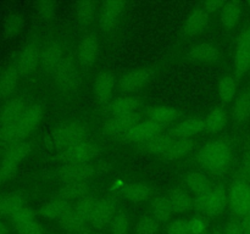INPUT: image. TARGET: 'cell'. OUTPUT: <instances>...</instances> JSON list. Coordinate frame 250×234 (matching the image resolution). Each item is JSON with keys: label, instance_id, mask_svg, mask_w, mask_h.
I'll return each instance as SVG.
<instances>
[{"label": "cell", "instance_id": "obj_37", "mask_svg": "<svg viewBox=\"0 0 250 234\" xmlns=\"http://www.w3.org/2000/svg\"><path fill=\"white\" fill-rule=\"evenodd\" d=\"M234 121L243 123L250 119V92H244L239 95L232 109Z\"/></svg>", "mask_w": 250, "mask_h": 234}, {"label": "cell", "instance_id": "obj_35", "mask_svg": "<svg viewBox=\"0 0 250 234\" xmlns=\"http://www.w3.org/2000/svg\"><path fill=\"white\" fill-rule=\"evenodd\" d=\"M186 185L188 189L195 195L203 194V193L209 192L212 188L211 182H210L209 177L203 172H192L186 177L185 179Z\"/></svg>", "mask_w": 250, "mask_h": 234}, {"label": "cell", "instance_id": "obj_42", "mask_svg": "<svg viewBox=\"0 0 250 234\" xmlns=\"http://www.w3.org/2000/svg\"><path fill=\"white\" fill-rule=\"evenodd\" d=\"M237 80L232 76H226L219 83V97L224 102H231L236 99Z\"/></svg>", "mask_w": 250, "mask_h": 234}, {"label": "cell", "instance_id": "obj_40", "mask_svg": "<svg viewBox=\"0 0 250 234\" xmlns=\"http://www.w3.org/2000/svg\"><path fill=\"white\" fill-rule=\"evenodd\" d=\"M24 206L23 197L20 194H9L0 196V216L11 217Z\"/></svg>", "mask_w": 250, "mask_h": 234}, {"label": "cell", "instance_id": "obj_7", "mask_svg": "<svg viewBox=\"0 0 250 234\" xmlns=\"http://www.w3.org/2000/svg\"><path fill=\"white\" fill-rule=\"evenodd\" d=\"M55 83L61 90H71L80 82V73L72 58H63L54 70Z\"/></svg>", "mask_w": 250, "mask_h": 234}, {"label": "cell", "instance_id": "obj_4", "mask_svg": "<svg viewBox=\"0 0 250 234\" xmlns=\"http://www.w3.org/2000/svg\"><path fill=\"white\" fill-rule=\"evenodd\" d=\"M229 205L232 212L239 219L246 218L250 214V183L237 178L227 190Z\"/></svg>", "mask_w": 250, "mask_h": 234}, {"label": "cell", "instance_id": "obj_32", "mask_svg": "<svg viewBox=\"0 0 250 234\" xmlns=\"http://www.w3.org/2000/svg\"><path fill=\"white\" fill-rule=\"evenodd\" d=\"M121 195L133 202H142L149 199V196L151 195V188L142 182L126 183Z\"/></svg>", "mask_w": 250, "mask_h": 234}, {"label": "cell", "instance_id": "obj_49", "mask_svg": "<svg viewBox=\"0 0 250 234\" xmlns=\"http://www.w3.org/2000/svg\"><path fill=\"white\" fill-rule=\"evenodd\" d=\"M167 234H190L187 219L177 218L171 222L167 227Z\"/></svg>", "mask_w": 250, "mask_h": 234}, {"label": "cell", "instance_id": "obj_55", "mask_svg": "<svg viewBox=\"0 0 250 234\" xmlns=\"http://www.w3.org/2000/svg\"><path fill=\"white\" fill-rule=\"evenodd\" d=\"M241 223L242 226H243V229L244 232H246V234H250V214L249 216H247L246 218L241 219Z\"/></svg>", "mask_w": 250, "mask_h": 234}, {"label": "cell", "instance_id": "obj_6", "mask_svg": "<svg viewBox=\"0 0 250 234\" xmlns=\"http://www.w3.org/2000/svg\"><path fill=\"white\" fill-rule=\"evenodd\" d=\"M127 4L121 0H107L100 6L99 27L103 33H110L119 24L120 16L126 10Z\"/></svg>", "mask_w": 250, "mask_h": 234}, {"label": "cell", "instance_id": "obj_38", "mask_svg": "<svg viewBox=\"0 0 250 234\" xmlns=\"http://www.w3.org/2000/svg\"><path fill=\"white\" fill-rule=\"evenodd\" d=\"M95 12H97V5L90 0L77 2L75 7L76 20L82 26H89L92 23L95 17Z\"/></svg>", "mask_w": 250, "mask_h": 234}, {"label": "cell", "instance_id": "obj_53", "mask_svg": "<svg viewBox=\"0 0 250 234\" xmlns=\"http://www.w3.org/2000/svg\"><path fill=\"white\" fill-rule=\"evenodd\" d=\"M17 232L19 234H43V227L38 221H33Z\"/></svg>", "mask_w": 250, "mask_h": 234}, {"label": "cell", "instance_id": "obj_28", "mask_svg": "<svg viewBox=\"0 0 250 234\" xmlns=\"http://www.w3.org/2000/svg\"><path fill=\"white\" fill-rule=\"evenodd\" d=\"M141 101L136 97H124L120 99L114 100L109 105V111L112 116H120V115H129L138 112Z\"/></svg>", "mask_w": 250, "mask_h": 234}, {"label": "cell", "instance_id": "obj_20", "mask_svg": "<svg viewBox=\"0 0 250 234\" xmlns=\"http://www.w3.org/2000/svg\"><path fill=\"white\" fill-rule=\"evenodd\" d=\"M87 222V218H84L75 207H71V209L59 219V224H60L61 228H62L63 231L72 234L83 233Z\"/></svg>", "mask_w": 250, "mask_h": 234}, {"label": "cell", "instance_id": "obj_16", "mask_svg": "<svg viewBox=\"0 0 250 234\" xmlns=\"http://www.w3.org/2000/svg\"><path fill=\"white\" fill-rule=\"evenodd\" d=\"M205 131V123L200 118H188L180 122L170 131L172 138L193 139Z\"/></svg>", "mask_w": 250, "mask_h": 234}, {"label": "cell", "instance_id": "obj_15", "mask_svg": "<svg viewBox=\"0 0 250 234\" xmlns=\"http://www.w3.org/2000/svg\"><path fill=\"white\" fill-rule=\"evenodd\" d=\"M44 116L43 107L38 104L29 105L26 109V111L23 112V115L21 116V118L17 121L19 124L20 131L22 132L24 138L29 136L37 127L39 126V123L42 122Z\"/></svg>", "mask_w": 250, "mask_h": 234}, {"label": "cell", "instance_id": "obj_3", "mask_svg": "<svg viewBox=\"0 0 250 234\" xmlns=\"http://www.w3.org/2000/svg\"><path fill=\"white\" fill-rule=\"evenodd\" d=\"M229 205V195L222 187H212L209 192L195 195L193 207L208 216H217Z\"/></svg>", "mask_w": 250, "mask_h": 234}, {"label": "cell", "instance_id": "obj_57", "mask_svg": "<svg viewBox=\"0 0 250 234\" xmlns=\"http://www.w3.org/2000/svg\"><path fill=\"white\" fill-rule=\"evenodd\" d=\"M0 183H2V179H1V175H0Z\"/></svg>", "mask_w": 250, "mask_h": 234}, {"label": "cell", "instance_id": "obj_24", "mask_svg": "<svg viewBox=\"0 0 250 234\" xmlns=\"http://www.w3.org/2000/svg\"><path fill=\"white\" fill-rule=\"evenodd\" d=\"M31 153V144L28 141H19L6 146L2 156V161L19 166Z\"/></svg>", "mask_w": 250, "mask_h": 234}, {"label": "cell", "instance_id": "obj_23", "mask_svg": "<svg viewBox=\"0 0 250 234\" xmlns=\"http://www.w3.org/2000/svg\"><path fill=\"white\" fill-rule=\"evenodd\" d=\"M188 58L194 62L211 63L219 58V49L211 43H203L192 49L188 54Z\"/></svg>", "mask_w": 250, "mask_h": 234}, {"label": "cell", "instance_id": "obj_9", "mask_svg": "<svg viewBox=\"0 0 250 234\" xmlns=\"http://www.w3.org/2000/svg\"><path fill=\"white\" fill-rule=\"evenodd\" d=\"M94 172L90 163H66L59 168L58 176L63 183H78L88 182Z\"/></svg>", "mask_w": 250, "mask_h": 234}, {"label": "cell", "instance_id": "obj_39", "mask_svg": "<svg viewBox=\"0 0 250 234\" xmlns=\"http://www.w3.org/2000/svg\"><path fill=\"white\" fill-rule=\"evenodd\" d=\"M151 214H153L154 218L158 219L160 223H163V222H167L168 219L172 217V214H175L172 209V205H171L168 197H165V196L156 197V199L153 201V205H151Z\"/></svg>", "mask_w": 250, "mask_h": 234}, {"label": "cell", "instance_id": "obj_45", "mask_svg": "<svg viewBox=\"0 0 250 234\" xmlns=\"http://www.w3.org/2000/svg\"><path fill=\"white\" fill-rule=\"evenodd\" d=\"M160 222L153 216H144L139 219L134 227L136 234H155L159 231Z\"/></svg>", "mask_w": 250, "mask_h": 234}, {"label": "cell", "instance_id": "obj_1", "mask_svg": "<svg viewBox=\"0 0 250 234\" xmlns=\"http://www.w3.org/2000/svg\"><path fill=\"white\" fill-rule=\"evenodd\" d=\"M198 162L211 175L224 176L231 167V148L225 140L210 141L198 153Z\"/></svg>", "mask_w": 250, "mask_h": 234}, {"label": "cell", "instance_id": "obj_19", "mask_svg": "<svg viewBox=\"0 0 250 234\" xmlns=\"http://www.w3.org/2000/svg\"><path fill=\"white\" fill-rule=\"evenodd\" d=\"M209 26V15L202 9H195L187 16L185 22V32L189 37L200 36Z\"/></svg>", "mask_w": 250, "mask_h": 234}, {"label": "cell", "instance_id": "obj_26", "mask_svg": "<svg viewBox=\"0 0 250 234\" xmlns=\"http://www.w3.org/2000/svg\"><path fill=\"white\" fill-rule=\"evenodd\" d=\"M20 73L14 65L7 66L4 71L0 72V97H9L16 89L19 84Z\"/></svg>", "mask_w": 250, "mask_h": 234}, {"label": "cell", "instance_id": "obj_29", "mask_svg": "<svg viewBox=\"0 0 250 234\" xmlns=\"http://www.w3.org/2000/svg\"><path fill=\"white\" fill-rule=\"evenodd\" d=\"M62 58V48L60 44L51 43L42 51L41 65L45 71H54Z\"/></svg>", "mask_w": 250, "mask_h": 234}, {"label": "cell", "instance_id": "obj_10", "mask_svg": "<svg viewBox=\"0 0 250 234\" xmlns=\"http://www.w3.org/2000/svg\"><path fill=\"white\" fill-rule=\"evenodd\" d=\"M42 51L37 44H28L17 55L14 66L20 75H29L41 63Z\"/></svg>", "mask_w": 250, "mask_h": 234}, {"label": "cell", "instance_id": "obj_41", "mask_svg": "<svg viewBox=\"0 0 250 234\" xmlns=\"http://www.w3.org/2000/svg\"><path fill=\"white\" fill-rule=\"evenodd\" d=\"M234 70L238 75H244L250 70V46L237 43L234 55Z\"/></svg>", "mask_w": 250, "mask_h": 234}, {"label": "cell", "instance_id": "obj_2", "mask_svg": "<svg viewBox=\"0 0 250 234\" xmlns=\"http://www.w3.org/2000/svg\"><path fill=\"white\" fill-rule=\"evenodd\" d=\"M88 126L80 121L65 122L56 126L51 134V143L59 149H66L71 145L87 140Z\"/></svg>", "mask_w": 250, "mask_h": 234}, {"label": "cell", "instance_id": "obj_48", "mask_svg": "<svg viewBox=\"0 0 250 234\" xmlns=\"http://www.w3.org/2000/svg\"><path fill=\"white\" fill-rule=\"evenodd\" d=\"M190 234H205L208 229V221L202 216H195L188 221Z\"/></svg>", "mask_w": 250, "mask_h": 234}, {"label": "cell", "instance_id": "obj_21", "mask_svg": "<svg viewBox=\"0 0 250 234\" xmlns=\"http://www.w3.org/2000/svg\"><path fill=\"white\" fill-rule=\"evenodd\" d=\"M148 119L155 122L161 127L172 123L180 117V111L175 107L171 106H154L150 107L148 111Z\"/></svg>", "mask_w": 250, "mask_h": 234}, {"label": "cell", "instance_id": "obj_58", "mask_svg": "<svg viewBox=\"0 0 250 234\" xmlns=\"http://www.w3.org/2000/svg\"><path fill=\"white\" fill-rule=\"evenodd\" d=\"M248 6H250V1H249V2H248Z\"/></svg>", "mask_w": 250, "mask_h": 234}, {"label": "cell", "instance_id": "obj_5", "mask_svg": "<svg viewBox=\"0 0 250 234\" xmlns=\"http://www.w3.org/2000/svg\"><path fill=\"white\" fill-rule=\"evenodd\" d=\"M98 155V146L89 140L71 145L63 149L60 154V161L66 163H89Z\"/></svg>", "mask_w": 250, "mask_h": 234}, {"label": "cell", "instance_id": "obj_51", "mask_svg": "<svg viewBox=\"0 0 250 234\" xmlns=\"http://www.w3.org/2000/svg\"><path fill=\"white\" fill-rule=\"evenodd\" d=\"M224 5L225 2L221 1V0H208V1H204L200 4V9L207 12L208 15H210L215 14L217 11H221Z\"/></svg>", "mask_w": 250, "mask_h": 234}, {"label": "cell", "instance_id": "obj_13", "mask_svg": "<svg viewBox=\"0 0 250 234\" xmlns=\"http://www.w3.org/2000/svg\"><path fill=\"white\" fill-rule=\"evenodd\" d=\"M151 77L149 68H137L125 73L120 78V88L124 93H136L141 90Z\"/></svg>", "mask_w": 250, "mask_h": 234}, {"label": "cell", "instance_id": "obj_43", "mask_svg": "<svg viewBox=\"0 0 250 234\" xmlns=\"http://www.w3.org/2000/svg\"><path fill=\"white\" fill-rule=\"evenodd\" d=\"M10 221H11L12 226L16 228V231H19V229L23 228L28 223H31V222L36 221V212L31 207L23 206L16 214L10 217Z\"/></svg>", "mask_w": 250, "mask_h": 234}, {"label": "cell", "instance_id": "obj_34", "mask_svg": "<svg viewBox=\"0 0 250 234\" xmlns=\"http://www.w3.org/2000/svg\"><path fill=\"white\" fill-rule=\"evenodd\" d=\"M175 214H185L193 207L194 199L188 192L183 189H175L170 193L168 196Z\"/></svg>", "mask_w": 250, "mask_h": 234}, {"label": "cell", "instance_id": "obj_54", "mask_svg": "<svg viewBox=\"0 0 250 234\" xmlns=\"http://www.w3.org/2000/svg\"><path fill=\"white\" fill-rule=\"evenodd\" d=\"M237 43L246 44V45L250 46V26L246 29V31L242 32L241 36L238 37V40H237Z\"/></svg>", "mask_w": 250, "mask_h": 234}, {"label": "cell", "instance_id": "obj_31", "mask_svg": "<svg viewBox=\"0 0 250 234\" xmlns=\"http://www.w3.org/2000/svg\"><path fill=\"white\" fill-rule=\"evenodd\" d=\"M89 192L88 182H78V183H63L62 187L59 189V197L66 201H73V200H80L81 197L85 196Z\"/></svg>", "mask_w": 250, "mask_h": 234}, {"label": "cell", "instance_id": "obj_33", "mask_svg": "<svg viewBox=\"0 0 250 234\" xmlns=\"http://www.w3.org/2000/svg\"><path fill=\"white\" fill-rule=\"evenodd\" d=\"M24 24V17L20 12H11L2 21L1 32L6 39H12L21 33Z\"/></svg>", "mask_w": 250, "mask_h": 234}, {"label": "cell", "instance_id": "obj_11", "mask_svg": "<svg viewBox=\"0 0 250 234\" xmlns=\"http://www.w3.org/2000/svg\"><path fill=\"white\" fill-rule=\"evenodd\" d=\"M142 121V115L139 112L129 115H120V116H112L109 121L105 123L104 131L110 136H124L131 128Z\"/></svg>", "mask_w": 250, "mask_h": 234}, {"label": "cell", "instance_id": "obj_30", "mask_svg": "<svg viewBox=\"0 0 250 234\" xmlns=\"http://www.w3.org/2000/svg\"><path fill=\"white\" fill-rule=\"evenodd\" d=\"M242 16V4L239 1L225 2L220 11V21L226 28H233Z\"/></svg>", "mask_w": 250, "mask_h": 234}, {"label": "cell", "instance_id": "obj_22", "mask_svg": "<svg viewBox=\"0 0 250 234\" xmlns=\"http://www.w3.org/2000/svg\"><path fill=\"white\" fill-rule=\"evenodd\" d=\"M229 122V114L222 107H215L209 114L207 115L205 118V131H208L211 134L220 133L224 131Z\"/></svg>", "mask_w": 250, "mask_h": 234}, {"label": "cell", "instance_id": "obj_47", "mask_svg": "<svg viewBox=\"0 0 250 234\" xmlns=\"http://www.w3.org/2000/svg\"><path fill=\"white\" fill-rule=\"evenodd\" d=\"M36 11L43 19H51L58 11V4L50 0H44V1L36 2Z\"/></svg>", "mask_w": 250, "mask_h": 234}, {"label": "cell", "instance_id": "obj_8", "mask_svg": "<svg viewBox=\"0 0 250 234\" xmlns=\"http://www.w3.org/2000/svg\"><path fill=\"white\" fill-rule=\"evenodd\" d=\"M163 132L164 127L159 126V124L150 121V119H146V121H141L133 128L129 129L126 134L122 136V138L127 143H133L141 145V144L146 143L149 139L161 134Z\"/></svg>", "mask_w": 250, "mask_h": 234}, {"label": "cell", "instance_id": "obj_18", "mask_svg": "<svg viewBox=\"0 0 250 234\" xmlns=\"http://www.w3.org/2000/svg\"><path fill=\"white\" fill-rule=\"evenodd\" d=\"M27 107L28 106L23 99L15 98V99L9 100L0 110V124L5 126V124H11L17 122L21 118Z\"/></svg>", "mask_w": 250, "mask_h": 234}, {"label": "cell", "instance_id": "obj_44", "mask_svg": "<svg viewBox=\"0 0 250 234\" xmlns=\"http://www.w3.org/2000/svg\"><path fill=\"white\" fill-rule=\"evenodd\" d=\"M110 232L111 234H129L131 233V219L125 212L115 214L110 222Z\"/></svg>", "mask_w": 250, "mask_h": 234}, {"label": "cell", "instance_id": "obj_56", "mask_svg": "<svg viewBox=\"0 0 250 234\" xmlns=\"http://www.w3.org/2000/svg\"><path fill=\"white\" fill-rule=\"evenodd\" d=\"M0 234H9V228L4 222L0 221Z\"/></svg>", "mask_w": 250, "mask_h": 234}, {"label": "cell", "instance_id": "obj_25", "mask_svg": "<svg viewBox=\"0 0 250 234\" xmlns=\"http://www.w3.org/2000/svg\"><path fill=\"white\" fill-rule=\"evenodd\" d=\"M193 148H194V143L192 139L172 138L163 156L170 160H177L188 155L193 150Z\"/></svg>", "mask_w": 250, "mask_h": 234}, {"label": "cell", "instance_id": "obj_12", "mask_svg": "<svg viewBox=\"0 0 250 234\" xmlns=\"http://www.w3.org/2000/svg\"><path fill=\"white\" fill-rule=\"evenodd\" d=\"M115 214H116V202L114 200L110 197L98 199L88 222L97 227H104L106 224H110Z\"/></svg>", "mask_w": 250, "mask_h": 234}, {"label": "cell", "instance_id": "obj_46", "mask_svg": "<svg viewBox=\"0 0 250 234\" xmlns=\"http://www.w3.org/2000/svg\"><path fill=\"white\" fill-rule=\"evenodd\" d=\"M97 201L98 199H95L93 195L87 194L85 196L81 197L80 200H77V201H76V205L73 207H75V209L77 210V211L80 212L84 218H87V221H89L90 214H92Z\"/></svg>", "mask_w": 250, "mask_h": 234}, {"label": "cell", "instance_id": "obj_52", "mask_svg": "<svg viewBox=\"0 0 250 234\" xmlns=\"http://www.w3.org/2000/svg\"><path fill=\"white\" fill-rule=\"evenodd\" d=\"M221 234H246L243 226L238 221H229L225 224Z\"/></svg>", "mask_w": 250, "mask_h": 234}, {"label": "cell", "instance_id": "obj_14", "mask_svg": "<svg viewBox=\"0 0 250 234\" xmlns=\"http://www.w3.org/2000/svg\"><path fill=\"white\" fill-rule=\"evenodd\" d=\"M100 43L97 37L85 36L78 45L77 60L80 65L89 67L99 58Z\"/></svg>", "mask_w": 250, "mask_h": 234}, {"label": "cell", "instance_id": "obj_50", "mask_svg": "<svg viewBox=\"0 0 250 234\" xmlns=\"http://www.w3.org/2000/svg\"><path fill=\"white\" fill-rule=\"evenodd\" d=\"M239 178L250 183V150L244 154L239 166Z\"/></svg>", "mask_w": 250, "mask_h": 234}, {"label": "cell", "instance_id": "obj_36", "mask_svg": "<svg viewBox=\"0 0 250 234\" xmlns=\"http://www.w3.org/2000/svg\"><path fill=\"white\" fill-rule=\"evenodd\" d=\"M170 134H159V136H154V138L149 139L146 143L141 144L139 149L146 154H151V155H164L166 148L168 146L171 141Z\"/></svg>", "mask_w": 250, "mask_h": 234}, {"label": "cell", "instance_id": "obj_17", "mask_svg": "<svg viewBox=\"0 0 250 234\" xmlns=\"http://www.w3.org/2000/svg\"><path fill=\"white\" fill-rule=\"evenodd\" d=\"M115 88V76L111 72H100L93 83V92L100 102L109 101Z\"/></svg>", "mask_w": 250, "mask_h": 234}, {"label": "cell", "instance_id": "obj_27", "mask_svg": "<svg viewBox=\"0 0 250 234\" xmlns=\"http://www.w3.org/2000/svg\"><path fill=\"white\" fill-rule=\"evenodd\" d=\"M71 207L72 206L70 205V202L58 197V199L50 200L49 202L44 204L41 209V214L45 219H50V221L58 219L59 221Z\"/></svg>", "mask_w": 250, "mask_h": 234}]
</instances>
